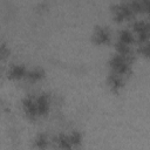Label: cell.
<instances>
[{"label": "cell", "mask_w": 150, "mask_h": 150, "mask_svg": "<svg viewBox=\"0 0 150 150\" xmlns=\"http://www.w3.org/2000/svg\"><path fill=\"white\" fill-rule=\"evenodd\" d=\"M55 143L59 148L61 149H71L73 148V144H71V141H70V137H69V134L66 135V134H60L55 137Z\"/></svg>", "instance_id": "cell-8"}, {"label": "cell", "mask_w": 150, "mask_h": 150, "mask_svg": "<svg viewBox=\"0 0 150 150\" xmlns=\"http://www.w3.org/2000/svg\"><path fill=\"white\" fill-rule=\"evenodd\" d=\"M22 108H23L25 114L29 118H36V117L40 116L39 111H38V107H36L35 97H33V96H27L22 101Z\"/></svg>", "instance_id": "cell-3"}, {"label": "cell", "mask_w": 150, "mask_h": 150, "mask_svg": "<svg viewBox=\"0 0 150 150\" xmlns=\"http://www.w3.org/2000/svg\"><path fill=\"white\" fill-rule=\"evenodd\" d=\"M43 76H45V71H43V69L40 68V67H34V68H32V69H28L27 75H26V77H27L30 82L40 81Z\"/></svg>", "instance_id": "cell-9"}, {"label": "cell", "mask_w": 150, "mask_h": 150, "mask_svg": "<svg viewBox=\"0 0 150 150\" xmlns=\"http://www.w3.org/2000/svg\"><path fill=\"white\" fill-rule=\"evenodd\" d=\"M132 59H129L122 54H115L111 56L109 64L112 69L114 73L121 74V75H127L130 73V62Z\"/></svg>", "instance_id": "cell-1"}, {"label": "cell", "mask_w": 150, "mask_h": 150, "mask_svg": "<svg viewBox=\"0 0 150 150\" xmlns=\"http://www.w3.org/2000/svg\"><path fill=\"white\" fill-rule=\"evenodd\" d=\"M111 39V33L108 27H97L93 34V40L97 45L108 43Z\"/></svg>", "instance_id": "cell-4"}, {"label": "cell", "mask_w": 150, "mask_h": 150, "mask_svg": "<svg viewBox=\"0 0 150 150\" xmlns=\"http://www.w3.org/2000/svg\"><path fill=\"white\" fill-rule=\"evenodd\" d=\"M139 52H141L142 54H144V55H146V56H149V57H150V41H149V42H146L145 45L141 46Z\"/></svg>", "instance_id": "cell-13"}, {"label": "cell", "mask_w": 150, "mask_h": 150, "mask_svg": "<svg viewBox=\"0 0 150 150\" xmlns=\"http://www.w3.org/2000/svg\"><path fill=\"white\" fill-rule=\"evenodd\" d=\"M27 71H28V69H27L23 64H21V63H15V64H12L11 68L8 69V75H9V77H12V79L19 80V79L26 77Z\"/></svg>", "instance_id": "cell-6"}, {"label": "cell", "mask_w": 150, "mask_h": 150, "mask_svg": "<svg viewBox=\"0 0 150 150\" xmlns=\"http://www.w3.org/2000/svg\"><path fill=\"white\" fill-rule=\"evenodd\" d=\"M122 76H123V75L117 74V73H114V71L109 74V76H108V84H109V87H110L112 90L118 91V90L123 87L124 81H123V77H122Z\"/></svg>", "instance_id": "cell-7"}, {"label": "cell", "mask_w": 150, "mask_h": 150, "mask_svg": "<svg viewBox=\"0 0 150 150\" xmlns=\"http://www.w3.org/2000/svg\"><path fill=\"white\" fill-rule=\"evenodd\" d=\"M35 101H36V107H38V111L39 115H46L49 111V107H50V97L48 94H40L38 96H35Z\"/></svg>", "instance_id": "cell-5"}, {"label": "cell", "mask_w": 150, "mask_h": 150, "mask_svg": "<svg viewBox=\"0 0 150 150\" xmlns=\"http://www.w3.org/2000/svg\"><path fill=\"white\" fill-rule=\"evenodd\" d=\"M118 41L130 46V43L134 42V34L129 29H122L118 33Z\"/></svg>", "instance_id": "cell-10"}, {"label": "cell", "mask_w": 150, "mask_h": 150, "mask_svg": "<svg viewBox=\"0 0 150 150\" xmlns=\"http://www.w3.org/2000/svg\"><path fill=\"white\" fill-rule=\"evenodd\" d=\"M112 12V15L114 18L117 20V21H123V20H130L134 18V15L136 14L131 6L129 5V2H121L118 5H115L111 9Z\"/></svg>", "instance_id": "cell-2"}, {"label": "cell", "mask_w": 150, "mask_h": 150, "mask_svg": "<svg viewBox=\"0 0 150 150\" xmlns=\"http://www.w3.org/2000/svg\"><path fill=\"white\" fill-rule=\"evenodd\" d=\"M48 143H49V139H48V136L45 135V134H39L35 139H34V146L35 148H39V149H45L48 146Z\"/></svg>", "instance_id": "cell-11"}, {"label": "cell", "mask_w": 150, "mask_h": 150, "mask_svg": "<svg viewBox=\"0 0 150 150\" xmlns=\"http://www.w3.org/2000/svg\"><path fill=\"white\" fill-rule=\"evenodd\" d=\"M69 137H70V141H71V144H73V148H76L81 144L82 142V136L79 131H73L69 134Z\"/></svg>", "instance_id": "cell-12"}]
</instances>
